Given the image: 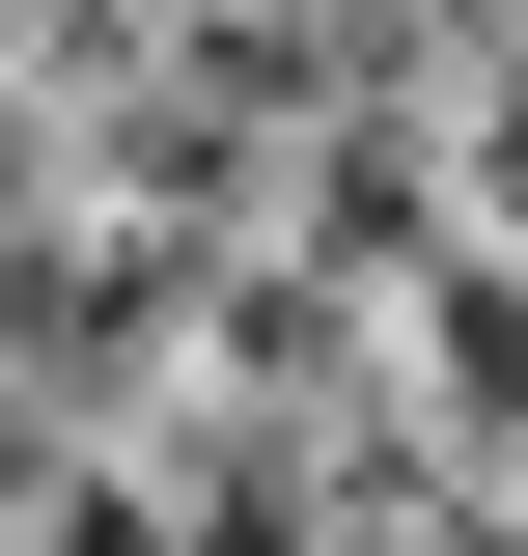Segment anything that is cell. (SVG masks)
<instances>
[{"label": "cell", "instance_id": "cell-1", "mask_svg": "<svg viewBox=\"0 0 528 556\" xmlns=\"http://www.w3.org/2000/svg\"><path fill=\"white\" fill-rule=\"evenodd\" d=\"M28 556H167V501H56V529H28Z\"/></svg>", "mask_w": 528, "mask_h": 556}]
</instances>
